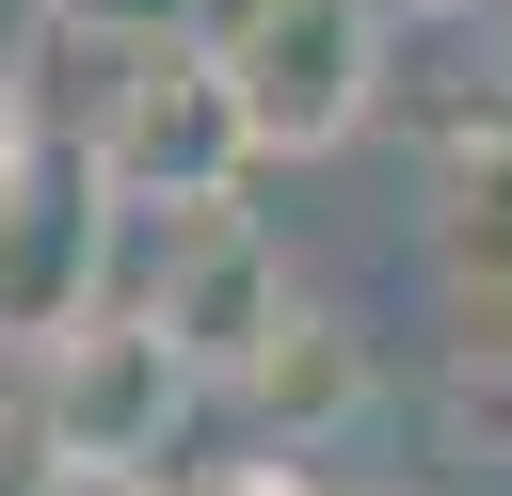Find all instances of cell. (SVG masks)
<instances>
[{
	"label": "cell",
	"instance_id": "1",
	"mask_svg": "<svg viewBox=\"0 0 512 496\" xmlns=\"http://www.w3.org/2000/svg\"><path fill=\"white\" fill-rule=\"evenodd\" d=\"M80 160L128 224H176V208H240L256 176V128H240V80L224 48H128L112 96L80 112Z\"/></svg>",
	"mask_w": 512,
	"mask_h": 496
},
{
	"label": "cell",
	"instance_id": "2",
	"mask_svg": "<svg viewBox=\"0 0 512 496\" xmlns=\"http://www.w3.org/2000/svg\"><path fill=\"white\" fill-rule=\"evenodd\" d=\"M224 80H240V128L256 160H336L368 112H384V64H400V0H224Z\"/></svg>",
	"mask_w": 512,
	"mask_h": 496
},
{
	"label": "cell",
	"instance_id": "3",
	"mask_svg": "<svg viewBox=\"0 0 512 496\" xmlns=\"http://www.w3.org/2000/svg\"><path fill=\"white\" fill-rule=\"evenodd\" d=\"M112 256H128V208L96 192V160L80 144H48L32 160V192L0 208V352L16 368H48L80 320H112L128 288H112Z\"/></svg>",
	"mask_w": 512,
	"mask_h": 496
},
{
	"label": "cell",
	"instance_id": "4",
	"mask_svg": "<svg viewBox=\"0 0 512 496\" xmlns=\"http://www.w3.org/2000/svg\"><path fill=\"white\" fill-rule=\"evenodd\" d=\"M128 304L192 352V384H240V368L288 336V304H304V288H288V256L256 240V208H176V224H160V256L128 272Z\"/></svg>",
	"mask_w": 512,
	"mask_h": 496
},
{
	"label": "cell",
	"instance_id": "5",
	"mask_svg": "<svg viewBox=\"0 0 512 496\" xmlns=\"http://www.w3.org/2000/svg\"><path fill=\"white\" fill-rule=\"evenodd\" d=\"M32 384H48V448H64V464H144V480H160L176 416L208 400V384H192V352H176V336H160L144 304L80 320V336H64V352H48Z\"/></svg>",
	"mask_w": 512,
	"mask_h": 496
},
{
	"label": "cell",
	"instance_id": "6",
	"mask_svg": "<svg viewBox=\"0 0 512 496\" xmlns=\"http://www.w3.org/2000/svg\"><path fill=\"white\" fill-rule=\"evenodd\" d=\"M368 384H384V368H368V336H352V320H336V304L304 288V304H288V336H272V352H256V368H240L224 400H240V416H256L272 448H336V432L368 416Z\"/></svg>",
	"mask_w": 512,
	"mask_h": 496
},
{
	"label": "cell",
	"instance_id": "7",
	"mask_svg": "<svg viewBox=\"0 0 512 496\" xmlns=\"http://www.w3.org/2000/svg\"><path fill=\"white\" fill-rule=\"evenodd\" d=\"M432 288H448V352H512V160H448Z\"/></svg>",
	"mask_w": 512,
	"mask_h": 496
},
{
	"label": "cell",
	"instance_id": "8",
	"mask_svg": "<svg viewBox=\"0 0 512 496\" xmlns=\"http://www.w3.org/2000/svg\"><path fill=\"white\" fill-rule=\"evenodd\" d=\"M48 32H80V48H208L224 0H48Z\"/></svg>",
	"mask_w": 512,
	"mask_h": 496
},
{
	"label": "cell",
	"instance_id": "9",
	"mask_svg": "<svg viewBox=\"0 0 512 496\" xmlns=\"http://www.w3.org/2000/svg\"><path fill=\"white\" fill-rule=\"evenodd\" d=\"M432 416H448V448H480V464H512V352H448V384H432Z\"/></svg>",
	"mask_w": 512,
	"mask_h": 496
},
{
	"label": "cell",
	"instance_id": "10",
	"mask_svg": "<svg viewBox=\"0 0 512 496\" xmlns=\"http://www.w3.org/2000/svg\"><path fill=\"white\" fill-rule=\"evenodd\" d=\"M32 464H48V384L0 352V480H32Z\"/></svg>",
	"mask_w": 512,
	"mask_h": 496
},
{
	"label": "cell",
	"instance_id": "11",
	"mask_svg": "<svg viewBox=\"0 0 512 496\" xmlns=\"http://www.w3.org/2000/svg\"><path fill=\"white\" fill-rule=\"evenodd\" d=\"M32 160H48V128H32V64H0V208L32 192Z\"/></svg>",
	"mask_w": 512,
	"mask_h": 496
},
{
	"label": "cell",
	"instance_id": "12",
	"mask_svg": "<svg viewBox=\"0 0 512 496\" xmlns=\"http://www.w3.org/2000/svg\"><path fill=\"white\" fill-rule=\"evenodd\" d=\"M16 496H160V480H144V464H64V448H48Z\"/></svg>",
	"mask_w": 512,
	"mask_h": 496
}]
</instances>
